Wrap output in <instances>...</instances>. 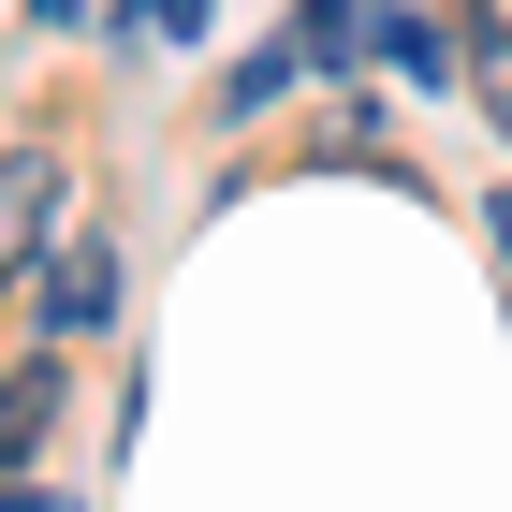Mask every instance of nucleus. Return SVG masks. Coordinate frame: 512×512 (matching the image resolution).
Returning a JSON list of instances; mask_svg holds the SVG:
<instances>
[{
    "label": "nucleus",
    "instance_id": "1",
    "mask_svg": "<svg viewBox=\"0 0 512 512\" xmlns=\"http://www.w3.org/2000/svg\"><path fill=\"white\" fill-rule=\"evenodd\" d=\"M103 322H118V249L88 220H59L44 235V337H103Z\"/></svg>",
    "mask_w": 512,
    "mask_h": 512
},
{
    "label": "nucleus",
    "instance_id": "2",
    "mask_svg": "<svg viewBox=\"0 0 512 512\" xmlns=\"http://www.w3.org/2000/svg\"><path fill=\"white\" fill-rule=\"evenodd\" d=\"M59 220H74V176H59V147H0V278H30Z\"/></svg>",
    "mask_w": 512,
    "mask_h": 512
},
{
    "label": "nucleus",
    "instance_id": "3",
    "mask_svg": "<svg viewBox=\"0 0 512 512\" xmlns=\"http://www.w3.org/2000/svg\"><path fill=\"white\" fill-rule=\"evenodd\" d=\"M59 425V366H0V469H30Z\"/></svg>",
    "mask_w": 512,
    "mask_h": 512
},
{
    "label": "nucleus",
    "instance_id": "4",
    "mask_svg": "<svg viewBox=\"0 0 512 512\" xmlns=\"http://www.w3.org/2000/svg\"><path fill=\"white\" fill-rule=\"evenodd\" d=\"M366 44H381L410 88H454V30H439V15H366Z\"/></svg>",
    "mask_w": 512,
    "mask_h": 512
},
{
    "label": "nucleus",
    "instance_id": "5",
    "mask_svg": "<svg viewBox=\"0 0 512 512\" xmlns=\"http://www.w3.org/2000/svg\"><path fill=\"white\" fill-rule=\"evenodd\" d=\"M454 88L512 132V30H498V15H483V30H454Z\"/></svg>",
    "mask_w": 512,
    "mask_h": 512
},
{
    "label": "nucleus",
    "instance_id": "6",
    "mask_svg": "<svg viewBox=\"0 0 512 512\" xmlns=\"http://www.w3.org/2000/svg\"><path fill=\"white\" fill-rule=\"evenodd\" d=\"M293 74H308V30H278L264 59H249V74L220 88V118H278V103H293Z\"/></svg>",
    "mask_w": 512,
    "mask_h": 512
},
{
    "label": "nucleus",
    "instance_id": "7",
    "mask_svg": "<svg viewBox=\"0 0 512 512\" xmlns=\"http://www.w3.org/2000/svg\"><path fill=\"white\" fill-rule=\"evenodd\" d=\"M132 15H147L161 44H191V30H205V0H132Z\"/></svg>",
    "mask_w": 512,
    "mask_h": 512
},
{
    "label": "nucleus",
    "instance_id": "8",
    "mask_svg": "<svg viewBox=\"0 0 512 512\" xmlns=\"http://www.w3.org/2000/svg\"><path fill=\"white\" fill-rule=\"evenodd\" d=\"M0 512H44V498H30V483H15V469H0Z\"/></svg>",
    "mask_w": 512,
    "mask_h": 512
},
{
    "label": "nucleus",
    "instance_id": "9",
    "mask_svg": "<svg viewBox=\"0 0 512 512\" xmlns=\"http://www.w3.org/2000/svg\"><path fill=\"white\" fill-rule=\"evenodd\" d=\"M44 512H74V498H44Z\"/></svg>",
    "mask_w": 512,
    "mask_h": 512
}]
</instances>
